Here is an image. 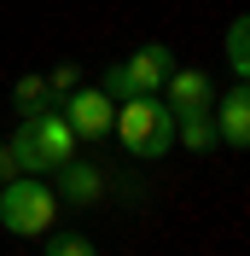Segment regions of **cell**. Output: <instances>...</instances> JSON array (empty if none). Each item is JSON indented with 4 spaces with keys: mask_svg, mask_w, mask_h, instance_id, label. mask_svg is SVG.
I'll return each mask as SVG.
<instances>
[{
    "mask_svg": "<svg viewBox=\"0 0 250 256\" xmlns=\"http://www.w3.org/2000/svg\"><path fill=\"white\" fill-rule=\"evenodd\" d=\"M76 128L58 105L47 111H35L18 122V140H12V158H18V175H47V169H64V163L76 158Z\"/></svg>",
    "mask_w": 250,
    "mask_h": 256,
    "instance_id": "obj_1",
    "label": "cell"
},
{
    "mask_svg": "<svg viewBox=\"0 0 250 256\" xmlns=\"http://www.w3.org/2000/svg\"><path fill=\"white\" fill-rule=\"evenodd\" d=\"M174 111L163 105V94H134L116 105V140H122V152H134V158H163V152H174Z\"/></svg>",
    "mask_w": 250,
    "mask_h": 256,
    "instance_id": "obj_2",
    "label": "cell"
},
{
    "mask_svg": "<svg viewBox=\"0 0 250 256\" xmlns=\"http://www.w3.org/2000/svg\"><path fill=\"white\" fill-rule=\"evenodd\" d=\"M58 222V192L41 175H12L0 186V227L18 239H47Z\"/></svg>",
    "mask_w": 250,
    "mask_h": 256,
    "instance_id": "obj_3",
    "label": "cell"
},
{
    "mask_svg": "<svg viewBox=\"0 0 250 256\" xmlns=\"http://www.w3.org/2000/svg\"><path fill=\"white\" fill-rule=\"evenodd\" d=\"M169 76H174V52L157 41V47H140V52H128L122 64H110L99 88L122 105V99H134V94H163V82H169Z\"/></svg>",
    "mask_w": 250,
    "mask_h": 256,
    "instance_id": "obj_4",
    "label": "cell"
},
{
    "mask_svg": "<svg viewBox=\"0 0 250 256\" xmlns=\"http://www.w3.org/2000/svg\"><path fill=\"white\" fill-rule=\"evenodd\" d=\"M64 116H70V128H76L82 146H99L110 140V128H116V99L105 94V88H76V94L58 105Z\"/></svg>",
    "mask_w": 250,
    "mask_h": 256,
    "instance_id": "obj_5",
    "label": "cell"
},
{
    "mask_svg": "<svg viewBox=\"0 0 250 256\" xmlns=\"http://www.w3.org/2000/svg\"><path fill=\"white\" fill-rule=\"evenodd\" d=\"M110 192V175L99 169V163H88V158H70L58 169V198L64 204H76V210H94L99 198Z\"/></svg>",
    "mask_w": 250,
    "mask_h": 256,
    "instance_id": "obj_6",
    "label": "cell"
},
{
    "mask_svg": "<svg viewBox=\"0 0 250 256\" xmlns=\"http://www.w3.org/2000/svg\"><path fill=\"white\" fill-rule=\"evenodd\" d=\"M163 105H169L174 122H180V116L210 111V105H216V88H210V76H204V70H180V64H174V76L163 82Z\"/></svg>",
    "mask_w": 250,
    "mask_h": 256,
    "instance_id": "obj_7",
    "label": "cell"
},
{
    "mask_svg": "<svg viewBox=\"0 0 250 256\" xmlns=\"http://www.w3.org/2000/svg\"><path fill=\"white\" fill-rule=\"evenodd\" d=\"M216 128H221V140H227V146L250 152V82H238L233 94L216 105Z\"/></svg>",
    "mask_w": 250,
    "mask_h": 256,
    "instance_id": "obj_8",
    "label": "cell"
},
{
    "mask_svg": "<svg viewBox=\"0 0 250 256\" xmlns=\"http://www.w3.org/2000/svg\"><path fill=\"white\" fill-rule=\"evenodd\" d=\"M174 140L186 146V152H198V158H204V152H216V146H221V128H216V116H210V111H198V116H180Z\"/></svg>",
    "mask_w": 250,
    "mask_h": 256,
    "instance_id": "obj_9",
    "label": "cell"
},
{
    "mask_svg": "<svg viewBox=\"0 0 250 256\" xmlns=\"http://www.w3.org/2000/svg\"><path fill=\"white\" fill-rule=\"evenodd\" d=\"M12 105H18V116L47 111V105H52V88H47V76H18V82H12Z\"/></svg>",
    "mask_w": 250,
    "mask_h": 256,
    "instance_id": "obj_10",
    "label": "cell"
},
{
    "mask_svg": "<svg viewBox=\"0 0 250 256\" xmlns=\"http://www.w3.org/2000/svg\"><path fill=\"white\" fill-rule=\"evenodd\" d=\"M227 64L238 70V82H250V12L227 30Z\"/></svg>",
    "mask_w": 250,
    "mask_h": 256,
    "instance_id": "obj_11",
    "label": "cell"
},
{
    "mask_svg": "<svg viewBox=\"0 0 250 256\" xmlns=\"http://www.w3.org/2000/svg\"><path fill=\"white\" fill-rule=\"evenodd\" d=\"M47 88H52V105H64V99L82 88V70H76V64H58V70L47 76Z\"/></svg>",
    "mask_w": 250,
    "mask_h": 256,
    "instance_id": "obj_12",
    "label": "cell"
},
{
    "mask_svg": "<svg viewBox=\"0 0 250 256\" xmlns=\"http://www.w3.org/2000/svg\"><path fill=\"white\" fill-rule=\"evenodd\" d=\"M47 256H99V250L82 239V233H52V239H47Z\"/></svg>",
    "mask_w": 250,
    "mask_h": 256,
    "instance_id": "obj_13",
    "label": "cell"
},
{
    "mask_svg": "<svg viewBox=\"0 0 250 256\" xmlns=\"http://www.w3.org/2000/svg\"><path fill=\"white\" fill-rule=\"evenodd\" d=\"M18 175V158H12V146H0V186Z\"/></svg>",
    "mask_w": 250,
    "mask_h": 256,
    "instance_id": "obj_14",
    "label": "cell"
}]
</instances>
